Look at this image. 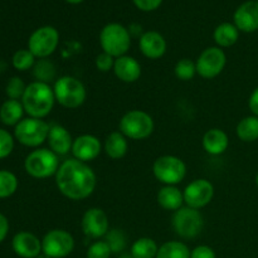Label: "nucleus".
<instances>
[{
  "mask_svg": "<svg viewBox=\"0 0 258 258\" xmlns=\"http://www.w3.org/2000/svg\"><path fill=\"white\" fill-rule=\"evenodd\" d=\"M13 251L22 258H37L42 253V241L30 232H19L12 241Z\"/></svg>",
  "mask_w": 258,
  "mask_h": 258,
  "instance_id": "f3484780",
  "label": "nucleus"
},
{
  "mask_svg": "<svg viewBox=\"0 0 258 258\" xmlns=\"http://www.w3.org/2000/svg\"><path fill=\"white\" fill-rule=\"evenodd\" d=\"M159 246L153 238L143 237L136 239L131 246V256L134 258H156Z\"/></svg>",
  "mask_w": 258,
  "mask_h": 258,
  "instance_id": "cd10ccee",
  "label": "nucleus"
},
{
  "mask_svg": "<svg viewBox=\"0 0 258 258\" xmlns=\"http://www.w3.org/2000/svg\"><path fill=\"white\" fill-rule=\"evenodd\" d=\"M190 258H217L216 252L209 246H198L190 252Z\"/></svg>",
  "mask_w": 258,
  "mask_h": 258,
  "instance_id": "58836bf2",
  "label": "nucleus"
},
{
  "mask_svg": "<svg viewBox=\"0 0 258 258\" xmlns=\"http://www.w3.org/2000/svg\"><path fill=\"white\" fill-rule=\"evenodd\" d=\"M100 45L103 52L115 59L126 55L131 47L130 32L120 23L106 24L100 33Z\"/></svg>",
  "mask_w": 258,
  "mask_h": 258,
  "instance_id": "7ed1b4c3",
  "label": "nucleus"
},
{
  "mask_svg": "<svg viewBox=\"0 0 258 258\" xmlns=\"http://www.w3.org/2000/svg\"><path fill=\"white\" fill-rule=\"evenodd\" d=\"M236 134L243 143H253L258 140V117L247 116L242 118L236 127Z\"/></svg>",
  "mask_w": 258,
  "mask_h": 258,
  "instance_id": "a878e982",
  "label": "nucleus"
},
{
  "mask_svg": "<svg viewBox=\"0 0 258 258\" xmlns=\"http://www.w3.org/2000/svg\"><path fill=\"white\" fill-rule=\"evenodd\" d=\"M83 233L90 238H102L110 231L108 217L101 208H90L83 214L82 222Z\"/></svg>",
  "mask_w": 258,
  "mask_h": 258,
  "instance_id": "4468645a",
  "label": "nucleus"
},
{
  "mask_svg": "<svg viewBox=\"0 0 258 258\" xmlns=\"http://www.w3.org/2000/svg\"><path fill=\"white\" fill-rule=\"evenodd\" d=\"M154 176L165 185H176L186 175V165L180 158L174 155H163L154 161Z\"/></svg>",
  "mask_w": 258,
  "mask_h": 258,
  "instance_id": "1a4fd4ad",
  "label": "nucleus"
},
{
  "mask_svg": "<svg viewBox=\"0 0 258 258\" xmlns=\"http://www.w3.org/2000/svg\"><path fill=\"white\" fill-rule=\"evenodd\" d=\"M105 238L112 253H120L126 248V237L120 229H110Z\"/></svg>",
  "mask_w": 258,
  "mask_h": 258,
  "instance_id": "473e14b6",
  "label": "nucleus"
},
{
  "mask_svg": "<svg viewBox=\"0 0 258 258\" xmlns=\"http://www.w3.org/2000/svg\"><path fill=\"white\" fill-rule=\"evenodd\" d=\"M171 226L179 237L184 239H193L203 231L204 219L198 209L190 207H181L174 212Z\"/></svg>",
  "mask_w": 258,
  "mask_h": 258,
  "instance_id": "6e6552de",
  "label": "nucleus"
},
{
  "mask_svg": "<svg viewBox=\"0 0 258 258\" xmlns=\"http://www.w3.org/2000/svg\"><path fill=\"white\" fill-rule=\"evenodd\" d=\"M14 150V138L9 131L0 128V160L8 158Z\"/></svg>",
  "mask_w": 258,
  "mask_h": 258,
  "instance_id": "c9c22d12",
  "label": "nucleus"
},
{
  "mask_svg": "<svg viewBox=\"0 0 258 258\" xmlns=\"http://www.w3.org/2000/svg\"><path fill=\"white\" fill-rule=\"evenodd\" d=\"M120 133L130 140H145L154 133L153 117L143 110H131L121 117Z\"/></svg>",
  "mask_w": 258,
  "mask_h": 258,
  "instance_id": "39448f33",
  "label": "nucleus"
},
{
  "mask_svg": "<svg viewBox=\"0 0 258 258\" xmlns=\"http://www.w3.org/2000/svg\"><path fill=\"white\" fill-rule=\"evenodd\" d=\"M248 107L251 112L258 117V87L254 88L253 92L251 93L248 100Z\"/></svg>",
  "mask_w": 258,
  "mask_h": 258,
  "instance_id": "a19ab883",
  "label": "nucleus"
},
{
  "mask_svg": "<svg viewBox=\"0 0 258 258\" xmlns=\"http://www.w3.org/2000/svg\"><path fill=\"white\" fill-rule=\"evenodd\" d=\"M9 233V221L4 214L0 213V243L7 238Z\"/></svg>",
  "mask_w": 258,
  "mask_h": 258,
  "instance_id": "ea45409f",
  "label": "nucleus"
},
{
  "mask_svg": "<svg viewBox=\"0 0 258 258\" xmlns=\"http://www.w3.org/2000/svg\"><path fill=\"white\" fill-rule=\"evenodd\" d=\"M213 38L219 48H229L238 40L239 30L232 23H222L214 29Z\"/></svg>",
  "mask_w": 258,
  "mask_h": 258,
  "instance_id": "393cba45",
  "label": "nucleus"
},
{
  "mask_svg": "<svg viewBox=\"0 0 258 258\" xmlns=\"http://www.w3.org/2000/svg\"><path fill=\"white\" fill-rule=\"evenodd\" d=\"M257 2H258V0H257Z\"/></svg>",
  "mask_w": 258,
  "mask_h": 258,
  "instance_id": "49530a36",
  "label": "nucleus"
},
{
  "mask_svg": "<svg viewBox=\"0 0 258 258\" xmlns=\"http://www.w3.org/2000/svg\"><path fill=\"white\" fill-rule=\"evenodd\" d=\"M50 126L43 118H23L14 130V136L22 145L28 148H38L49 135Z\"/></svg>",
  "mask_w": 258,
  "mask_h": 258,
  "instance_id": "0eeeda50",
  "label": "nucleus"
},
{
  "mask_svg": "<svg viewBox=\"0 0 258 258\" xmlns=\"http://www.w3.org/2000/svg\"><path fill=\"white\" fill-rule=\"evenodd\" d=\"M158 203L165 211L176 212L184 204V196L175 185H165L159 190Z\"/></svg>",
  "mask_w": 258,
  "mask_h": 258,
  "instance_id": "4be33fe9",
  "label": "nucleus"
},
{
  "mask_svg": "<svg viewBox=\"0 0 258 258\" xmlns=\"http://www.w3.org/2000/svg\"><path fill=\"white\" fill-rule=\"evenodd\" d=\"M174 73H175L178 80L190 81L197 75V66L189 58H183L179 62H176L175 68H174Z\"/></svg>",
  "mask_w": 258,
  "mask_h": 258,
  "instance_id": "2f4dec72",
  "label": "nucleus"
},
{
  "mask_svg": "<svg viewBox=\"0 0 258 258\" xmlns=\"http://www.w3.org/2000/svg\"><path fill=\"white\" fill-rule=\"evenodd\" d=\"M183 196L186 207L199 211L212 202L214 197V186L207 179H196L185 186Z\"/></svg>",
  "mask_w": 258,
  "mask_h": 258,
  "instance_id": "ddd939ff",
  "label": "nucleus"
},
{
  "mask_svg": "<svg viewBox=\"0 0 258 258\" xmlns=\"http://www.w3.org/2000/svg\"><path fill=\"white\" fill-rule=\"evenodd\" d=\"M118 258H134V257L131 256V253H123V254H121Z\"/></svg>",
  "mask_w": 258,
  "mask_h": 258,
  "instance_id": "37998d69",
  "label": "nucleus"
},
{
  "mask_svg": "<svg viewBox=\"0 0 258 258\" xmlns=\"http://www.w3.org/2000/svg\"><path fill=\"white\" fill-rule=\"evenodd\" d=\"M128 143L127 138L120 131H113L107 136L105 141V153L112 160H120L127 154Z\"/></svg>",
  "mask_w": 258,
  "mask_h": 258,
  "instance_id": "5701e85b",
  "label": "nucleus"
},
{
  "mask_svg": "<svg viewBox=\"0 0 258 258\" xmlns=\"http://www.w3.org/2000/svg\"><path fill=\"white\" fill-rule=\"evenodd\" d=\"M166 40L163 35L155 30L145 32L139 40L140 52L149 59H159L166 52Z\"/></svg>",
  "mask_w": 258,
  "mask_h": 258,
  "instance_id": "a211bd4d",
  "label": "nucleus"
},
{
  "mask_svg": "<svg viewBox=\"0 0 258 258\" xmlns=\"http://www.w3.org/2000/svg\"><path fill=\"white\" fill-rule=\"evenodd\" d=\"M57 188L71 201H83L95 191L97 178L87 163L68 159L59 165L55 174Z\"/></svg>",
  "mask_w": 258,
  "mask_h": 258,
  "instance_id": "f257e3e1",
  "label": "nucleus"
},
{
  "mask_svg": "<svg viewBox=\"0 0 258 258\" xmlns=\"http://www.w3.org/2000/svg\"><path fill=\"white\" fill-rule=\"evenodd\" d=\"M233 24L239 32L253 33L258 30V2L249 0L237 8L233 15Z\"/></svg>",
  "mask_w": 258,
  "mask_h": 258,
  "instance_id": "dca6fc26",
  "label": "nucleus"
},
{
  "mask_svg": "<svg viewBox=\"0 0 258 258\" xmlns=\"http://www.w3.org/2000/svg\"><path fill=\"white\" fill-rule=\"evenodd\" d=\"M133 2L141 12H154L163 4V0H133Z\"/></svg>",
  "mask_w": 258,
  "mask_h": 258,
  "instance_id": "4c0bfd02",
  "label": "nucleus"
},
{
  "mask_svg": "<svg viewBox=\"0 0 258 258\" xmlns=\"http://www.w3.org/2000/svg\"><path fill=\"white\" fill-rule=\"evenodd\" d=\"M202 145L209 155H222L229 146L228 135L221 128H211L204 134Z\"/></svg>",
  "mask_w": 258,
  "mask_h": 258,
  "instance_id": "412c9836",
  "label": "nucleus"
},
{
  "mask_svg": "<svg viewBox=\"0 0 258 258\" xmlns=\"http://www.w3.org/2000/svg\"><path fill=\"white\" fill-rule=\"evenodd\" d=\"M33 75L37 78L38 82L49 83L55 77V67L49 60L39 59V62H37L34 64Z\"/></svg>",
  "mask_w": 258,
  "mask_h": 258,
  "instance_id": "c756f323",
  "label": "nucleus"
},
{
  "mask_svg": "<svg viewBox=\"0 0 258 258\" xmlns=\"http://www.w3.org/2000/svg\"><path fill=\"white\" fill-rule=\"evenodd\" d=\"M227 63V55L219 47L206 48L197 59V73L204 80H212L222 73Z\"/></svg>",
  "mask_w": 258,
  "mask_h": 258,
  "instance_id": "f8f14e48",
  "label": "nucleus"
},
{
  "mask_svg": "<svg viewBox=\"0 0 258 258\" xmlns=\"http://www.w3.org/2000/svg\"><path fill=\"white\" fill-rule=\"evenodd\" d=\"M66 2H67V3H70V4H73V5H76V4H81V3H82V2H85V0H66Z\"/></svg>",
  "mask_w": 258,
  "mask_h": 258,
  "instance_id": "79ce46f5",
  "label": "nucleus"
},
{
  "mask_svg": "<svg viewBox=\"0 0 258 258\" xmlns=\"http://www.w3.org/2000/svg\"><path fill=\"white\" fill-rule=\"evenodd\" d=\"M101 151H102L101 141L98 140L96 136L90 135V134L77 136V138L73 140V156H75V159L83 161V163H88V161L95 160L96 158H98Z\"/></svg>",
  "mask_w": 258,
  "mask_h": 258,
  "instance_id": "2eb2a0df",
  "label": "nucleus"
},
{
  "mask_svg": "<svg viewBox=\"0 0 258 258\" xmlns=\"http://www.w3.org/2000/svg\"><path fill=\"white\" fill-rule=\"evenodd\" d=\"M111 251L110 246L106 241H96L91 244L86 253V258H110Z\"/></svg>",
  "mask_w": 258,
  "mask_h": 258,
  "instance_id": "f704fd0d",
  "label": "nucleus"
},
{
  "mask_svg": "<svg viewBox=\"0 0 258 258\" xmlns=\"http://www.w3.org/2000/svg\"><path fill=\"white\" fill-rule=\"evenodd\" d=\"M96 68H97L100 72H108V71L113 70V64H115V58L111 57L107 53L102 52L101 54H98L95 59Z\"/></svg>",
  "mask_w": 258,
  "mask_h": 258,
  "instance_id": "e433bc0d",
  "label": "nucleus"
},
{
  "mask_svg": "<svg viewBox=\"0 0 258 258\" xmlns=\"http://www.w3.org/2000/svg\"><path fill=\"white\" fill-rule=\"evenodd\" d=\"M13 67L19 72L30 70L35 64V57L29 49H19L14 53L12 58Z\"/></svg>",
  "mask_w": 258,
  "mask_h": 258,
  "instance_id": "7c9ffc66",
  "label": "nucleus"
},
{
  "mask_svg": "<svg viewBox=\"0 0 258 258\" xmlns=\"http://www.w3.org/2000/svg\"><path fill=\"white\" fill-rule=\"evenodd\" d=\"M37 258H50V257H48L47 254H44V253H43V252H42V253H40L39 256H38Z\"/></svg>",
  "mask_w": 258,
  "mask_h": 258,
  "instance_id": "c03bdc74",
  "label": "nucleus"
},
{
  "mask_svg": "<svg viewBox=\"0 0 258 258\" xmlns=\"http://www.w3.org/2000/svg\"><path fill=\"white\" fill-rule=\"evenodd\" d=\"M24 112L22 101L7 100L0 107V121L7 126H17L23 120Z\"/></svg>",
  "mask_w": 258,
  "mask_h": 258,
  "instance_id": "b1692460",
  "label": "nucleus"
},
{
  "mask_svg": "<svg viewBox=\"0 0 258 258\" xmlns=\"http://www.w3.org/2000/svg\"><path fill=\"white\" fill-rule=\"evenodd\" d=\"M49 144V149L54 154L59 155H67L72 151L73 140L70 131L62 125H52L49 128V135L47 139Z\"/></svg>",
  "mask_w": 258,
  "mask_h": 258,
  "instance_id": "aec40b11",
  "label": "nucleus"
},
{
  "mask_svg": "<svg viewBox=\"0 0 258 258\" xmlns=\"http://www.w3.org/2000/svg\"><path fill=\"white\" fill-rule=\"evenodd\" d=\"M59 44V33L54 27L44 25L32 33L28 39V49L35 58L45 59L52 55Z\"/></svg>",
  "mask_w": 258,
  "mask_h": 258,
  "instance_id": "9d476101",
  "label": "nucleus"
},
{
  "mask_svg": "<svg viewBox=\"0 0 258 258\" xmlns=\"http://www.w3.org/2000/svg\"><path fill=\"white\" fill-rule=\"evenodd\" d=\"M190 249L180 241H169L159 247L156 258H190Z\"/></svg>",
  "mask_w": 258,
  "mask_h": 258,
  "instance_id": "bb28decb",
  "label": "nucleus"
},
{
  "mask_svg": "<svg viewBox=\"0 0 258 258\" xmlns=\"http://www.w3.org/2000/svg\"><path fill=\"white\" fill-rule=\"evenodd\" d=\"M113 73L121 82L134 83L140 78L141 66L138 59L131 55H122L115 59Z\"/></svg>",
  "mask_w": 258,
  "mask_h": 258,
  "instance_id": "6ab92c4d",
  "label": "nucleus"
},
{
  "mask_svg": "<svg viewBox=\"0 0 258 258\" xmlns=\"http://www.w3.org/2000/svg\"><path fill=\"white\" fill-rule=\"evenodd\" d=\"M55 101L66 108H78L85 103L87 91L85 85L72 76H63L54 82Z\"/></svg>",
  "mask_w": 258,
  "mask_h": 258,
  "instance_id": "20e7f679",
  "label": "nucleus"
},
{
  "mask_svg": "<svg viewBox=\"0 0 258 258\" xmlns=\"http://www.w3.org/2000/svg\"><path fill=\"white\" fill-rule=\"evenodd\" d=\"M55 102L54 91L49 83L34 82L29 83L22 97L23 107L29 117L44 118L53 110Z\"/></svg>",
  "mask_w": 258,
  "mask_h": 258,
  "instance_id": "f03ea898",
  "label": "nucleus"
},
{
  "mask_svg": "<svg viewBox=\"0 0 258 258\" xmlns=\"http://www.w3.org/2000/svg\"><path fill=\"white\" fill-rule=\"evenodd\" d=\"M59 159L50 149H37L25 158L24 169L32 178L47 179L57 174Z\"/></svg>",
  "mask_w": 258,
  "mask_h": 258,
  "instance_id": "423d86ee",
  "label": "nucleus"
},
{
  "mask_svg": "<svg viewBox=\"0 0 258 258\" xmlns=\"http://www.w3.org/2000/svg\"><path fill=\"white\" fill-rule=\"evenodd\" d=\"M25 83L23 82V80L20 77H12L8 82L7 88H5V92H7L9 100H22L23 95L25 92Z\"/></svg>",
  "mask_w": 258,
  "mask_h": 258,
  "instance_id": "72a5a7b5",
  "label": "nucleus"
},
{
  "mask_svg": "<svg viewBox=\"0 0 258 258\" xmlns=\"http://www.w3.org/2000/svg\"><path fill=\"white\" fill-rule=\"evenodd\" d=\"M256 185H257V188H258V173H257V175H256Z\"/></svg>",
  "mask_w": 258,
  "mask_h": 258,
  "instance_id": "a18cd8bd",
  "label": "nucleus"
},
{
  "mask_svg": "<svg viewBox=\"0 0 258 258\" xmlns=\"http://www.w3.org/2000/svg\"><path fill=\"white\" fill-rule=\"evenodd\" d=\"M18 189V178L9 170H0V199L12 197Z\"/></svg>",
  "mask_w": 258,
  "mask_h": 258,
  "instance_id": "c85d7f7f",
  "label": "nucleus"
},
{
  "mask_svg": "<svg viewBox=\"0 0 258 258\" xmlns=\"http://www.w3.org/2000/svg\"><path fill=\"white\" fill-rule=\"evenodd\" d=\"M75 249V238L64 229H52L42 239V252L50 258H64Z\"/></svg>",
  "mask_w": 258,
  "mask_h": 258,
  "instance_id": "9b49d317",
  "label": "nucleus"
}]
</instances>
